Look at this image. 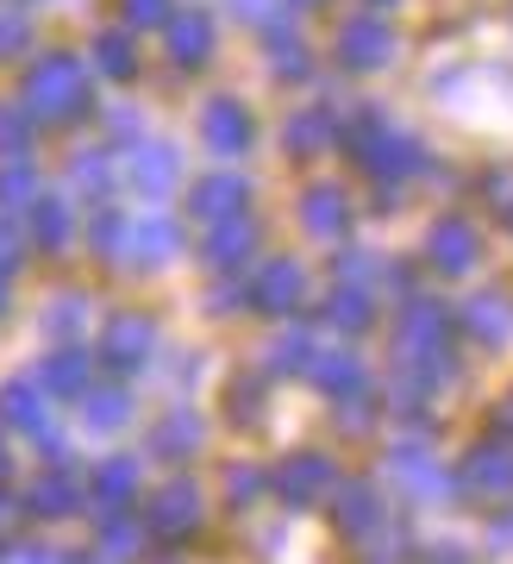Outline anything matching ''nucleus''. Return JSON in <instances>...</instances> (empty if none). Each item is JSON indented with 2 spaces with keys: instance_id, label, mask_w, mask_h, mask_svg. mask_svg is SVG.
I'll use <instances>...</instances> for the list:
<instances>
[{
  "instance_id": "obj_1",
  "label": "nucleus",
  "mask_w": 513,
  "mask_h": 564,
  "mask_svg": "<svg viewBox=\"0 0 513 564\" xmlns=\"http://www.w3.org/2000/svg\"><path fill=\"white\" fill-rule=\"evenodd\" d=\"M463 477H470V489H482V496H507L513 489V458L507 452H476Z\"/></svg>"
},
{
  "instance_id": "obj_2",
  "label": "nucleus",
  "mask_w": 513,
  "mask_h": 564,
  "mask_svg": "<svg viewBox=\"0 0 513 564\" xmlns=\"http://www.w3.org/2000/svg\"><path fill=\"white\" fill-rule=\"evenodd\" d=\"M494 540H501V545H513V521H494Z\"/></svg>"
},
{
  "instance_id": "obj_3",
  "label": "nucleus",
  "mask_w": 513,
  "mask_h": 564,
  "mask_svg": "<svg viewBox=\"0 0 513 564\" xmlns=\"http://www.w3.org/2000/svg\"><path fill=\"white\" fill-rule=\"evenodd\" d=\"M507 426H513V402H507Z\"/></svg>"
}]
</instances>
